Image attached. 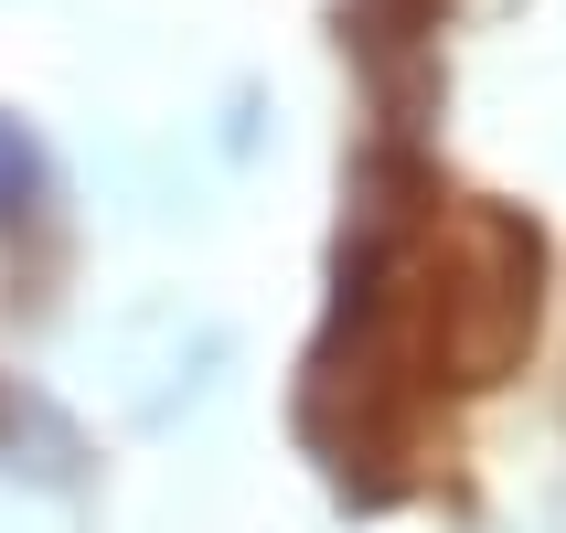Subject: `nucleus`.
Wrapping results in <instances>:
<instances>
[{
	"mask_svg": "<svg viewBox=\"0 0 566 533\" xmlns=\"http://www.w3.org/2000/svg\"><path fill=\"white\" fill-rule=\"evenodd\" d=\"M11 438H32L43 480H75V427H64L43 395H22V384H0V470H11Z\"/></svg>",
	"mask_w": 566,
	"mask_h": 533,
	"instance_id": "f257e3e1",
	"label": "nucleus"
},
{
	"mask_svg": "<svg viewBox=\"0 0 566 533\" xmlns=\"http://www.w3.org/2000/svg\"><path fill=\"white\" fill-rule=\"evenodd\" d=\"M32 203H43V150H32L22 118H0V235L32 224Z\"/></svg>",
	"mask_w": 566,
	"mask_h": 533,
	"instance_id": "f03ea898",
	"label": "nucleus"
}]
</instances>
